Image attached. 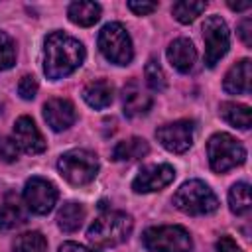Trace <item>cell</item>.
Instances as JSON below:
<instances>
[{
    "label": "cell",
    "instance_id": "6da1fadb",
    "mask_svg": "<svg viewBox=\"0 0 252 252\" xmlns=\"http://www.w3.org/2000/svg\"><path fill=\"white\" fill-rule=\"evenodd\" d=\"M85 61V47L79 39L51 32L43 41V73L51 81H59L77 71Z\"/></svg>",
    "mask_w": 252,
    "mask_h": 252
},
{
    "label": "cell",
    "instance_id": "7a4b0ae2",
    "mask_svg": "<svg viewBox=\"0 0 252 252\" xmlns=\"http://www.w3.org/2000/svg\"><path fill=\"white\" fill-rule=\"evenodd\" d=\"M134 220L122 211H106L98 215L87 228V238L96 248H112L128 240L132 234Z\"/></svg>",
    "mask_w": 252,
    "mask_h": 252
},
{
    "label": "cell",
    "instance_id": "3957f363",
    "mask_svg": "<svg viewBox=\"0 0 252 252\" xmlns=\"http://www.w3.org/2000/svg\"><path fill=\"white\" fill-rule=\"evenodd\" d=\"M173 205L191 217L199 215H211L219 209V199L213 193V189L201 181V179H189L185 181L173 195Z\"/></svg>",
    "mask_w": 252,
    "mask_h": 252
},
{
    "label": "cell",
    "instance_id": "277c9868",
    "mask_svg": "<svg viewBox=\"0 0 252 252\" xmlns=\"http://www.w3.org/2000/svg\"><path fill=\"white\" fill-rule=\"evenodd\" d=\"M207 158L215 173H224L244 163L246 150L234 136L226 132H219V134H213L207 142Z\"/></svg>",
    "mask_w": 252,
    "mask_h": 252
},
{
    "label": "cell",
    "instance_id": "5b68a950",
    "mask_svg": "<svg viewBox=\"0 0 252 252\" xmlns=\"http://www.w3.org/2000/svg\"><path fill=\"white\" fill-rule=\"evenodd\" d=\"M57 169L61 173V177L71 183V185H89L96 173H98V159L93 152L77 148V150H69L65 152L59 161H57Z\"/></svg>",
    "mask_w": 252,
    "mask_h": 252
},
{
    "label": "cell",
    "instance_id": "8992f818",
    "mask_svg": "<svg viewBox=\"0 0 252 252\" xmlns=\"http://www.w3.org/2000/svg\"><path fill=\"white\" fill-rule=\"evenodd\" d=\"M142 242L150 252H191V234L179 224L150 226L142 234Z\"/></svg>",
    "mask_w": 252,
    "mask_h": 252
},
{
    "label": "cell",
    "instance_id": "52a82bcc",
    "mask_svg": "<svg viewBox=\"0 0 252 252\" xmlns=\"http://www.w3.org/2000/svg\"><path fill=\"white\" fill-rule=\"evenodd\" d=\"M98 49L114 65H128L134 57L132 39L118 22H110L98 32Z\"/></svg>",
    "mask_w": 252,
    "mask_h": 252
},
{
    "label": "cell",
    "instance_id": "ba28073f",
    "mask_svg": "<svg viewBox=\"0 0 252 252\" xmlns=\"http://www.w3.org/2000/svg\"><path fill=\"white\" fill-rule=\"evenodd\" d=\"M203 41H205V65L215 67L228 51L230 33L228 26L220 16H209L203 22Z\"/></svg>",
    "mask_w": 252,
    "mask_h": 252
},
{
    "label": "cell",
    "instance_id": "9c48e42d",
    "mask_svg": "<svg viewBox=\"0 0 252 252\" xmlns=\"http://www.w3.org/2000/svg\"><path fill=\"white\" fill-rule=\"evenodd\" d=\"M57 187L43 177H30L24 187V203L35 215H47L57 203Z\"/></svg>",
    "mask_w": 252,
    "mask_h": 252
},
{
    "label": "cell",
    "instance_id": "30bf717a",
    "mask_svg": "<svg viewBox=\"0 0 252 252\" xmlns=\"http://www.w3.org/2000/svg\"><path fill=\"white\" fill-rule=\"evenodd\" d=\"M193 132H195L193 120H175L159 126L156 130V138L167 152L183 154L193 144Z\"/></svg>",
    "mask_w": 252,
    "mask_h": 252
},
{
    "label": "cell",
    "instance_id": "8fae6325",
    "mask_svg": "<svg viewBox=\"0 0 252 252\" xmlns=\"http://www.w3.org/2000/svg\"><path fill=\"white\" fill-rule=\"evenodd\" d=\"M173 179H175V169L169 163L146 165L134 177L132 189H134V193H154V191L167 187Z\"/></svg>",
    "mask_w": 252,
    "mask_h": 252
},
{
    "label": "cell",
    "instance_id": "7c38bea8",
    "mask_svg": "<svg viewBox=\"0 0 252 252\" xmlns=\"http://www.w3.org/2000/svg\"><path fill=\"white\" fill-rule=\"evenodd\" d=\"M14 142L26 154H41L45 150V140L30 116H20L14 124Z\"/></svg>",
    "mask_w": 252,
    "mask_h": 252
},
{
    "label": "cell",
    "instance_id": "4fadbf2b",
    "mask_svg": "<svg viewBox=\"0 0 252 252\" xmlns=\"http://www.w3.org/2000/svg\"><path fill=\"white\" fill-rule=\"evenodd\" d=\"M43 118L47 122V126L53 132H63L69 126H73L77 112L71 100L67 98H49L43 104Z\"/></svg>",
    "mask_w": 252,
    "mask_h": 252
},
{
    "label": "cell",
    "instance_id": "5bb4252c",
    "mask_svg": "<svg viewBox=\"0 0 252 252\" xmlns=\"http://www.w3.org/2000/svg\"><path fill=\"white\" fill-rule=\"evenodd\" d=\"M122 108L128 118L142 116L152 108V96L142 91V87L136 79H132L122 89Z\"/></svg>",
    "mask_w": 252,
    "mask_h": 252
},
{
    "label": "cell",
    "instance_id": "9a60e30c",
    "mask_svg": "<svg viewBox=\"0 0 252 252\" xmlns=\"http://www.w3.org/2000/svg\"><path fill=\"white\" fill-rule=\"evenodd\" d=\"M250 79H252V61L240 59L234 63L222 81V89L228 94H248L250 93Z\"/></svg>",
    "mask_w": 252,
    "mask_h": 252
},
{
    "label": "cell",
    "instance_id": "2e32d148",
    "mask_svg": "<svg viewBox=\"0 0 252 252\" xmlns=\"http://www.w3.org/2000/svg\"><path fill=\"white\" fill-rule=\"evenodd\" d=\"M167 59L179 73H189L197 61V49L187 37H177L167 47Z\"/></svg>",
    "mask_w": 252,
    "mask_h": 252
},
{
    "label": "cell",
    "instance_id": "e0dca14e",
    "mask_svg": "<svg viewBox=\"0 0 252 252\" xmlns=\"http://www.w3.org/2000/svg\"><path fill=\"white\" fill-rule=\"evenodd\" d=\"M26 219H28V213H26L20 197L14 193H8L0 207V232H8V230L24 224Z\"/></svg>",
    "mask_w": 252,
    "mask_h": 252
},
{
    "label": "cell",
    "instance_id": "ac0fdd59",
    "mask_svg": "<svg viewBox=\"0 0 252 252\" xmlns=\"http://www.w3.org/2000/svg\"><path fill=\"white\" fill-rule=\"evenodd\" d=\"M83 98L85 102L91 106V108H106L112 98H114V87L112 83H108L106 79H96V81H91L85 89H83Z\"/></svg>",
    "mask_w": 252,
    "mask_h": 252
},
{
    "label": "cell",
    "instance_id": "d6986e66",
    "mask_svg": "<svg viewBox=\"0 0 252 252\" xmlns=\"http://www.w3.org/2000/svg\"><path fill=\"white\" fill-rule=\"evenodd\" d=\"M67 16L75 26L89 28L100 20V6L96 2H87V0L71 2L67 8Z\"/></svg>",
    "mask_w": 252,
    "mask_h": 252
},
{
    "label": "cell",
    "instance_id": "ffe728a7",
    "mask_svg": "<svg viewBox=\"0 0 252 252\" xmlns=\"http://www.w3.org/2000/svg\"><path fill=\"white\" fill-rule=\"evenodd\" d=\"M150 152V144L144 140V138H128V140H122L114 146L112 150V159L114 161H136V159H142L144 156H148Z\"/></svg>",
    "mask_w": 252,
    "mask_h": 252
},
{
    "label": "cell",
    "instance_id": "44dd1931",
    "mask_svg": "<svg viewBox=\"0 0 252 252\" xmlns=\"http://www.w3.org/2000/svg\"><path fill=\"white\" fill-rule=\"evenodd\" d=\"M85 207L81 203H65L59 213H57V226L63 230V232H75L81 228L83 220H85Z\"/></svg>",
    "mask_w": 252,
    "mask_h": 252
},
{
    "label": "cell",
    "instance_id": "7402d4cb",
    "mask_svg": "<svg viewBox=\"0 0 252 252\" xmlns=\"http://www.w3.org/2000/svg\"><path fill=\"white\" fill-rule=\"evenodd\" d=\"M220 116L234 128L240 130H248L252 124V112L248 104H240V102H222L220 104Z\"/></svg>",
    "mask_w": 252,
    "mask_h": 252
},
{
    "label": "cell",
    "instance_id": "603a6c76",
    "mask_svg": "<svg viewBox=\"0 0 252 252\" xmlns=\"http://www.w3.org/2000/svg\"><path fill=\"white\" fill-rule=\"evenodd\" d=\"M207 8V2H199V0H179L171 6V14L179 24H191L197 20V16H201Z\"/></svg>",
    "mask_w": 252,
    "mask_h": 252
},
{
    "label": "cell",
    "instance_id": "cb8c5ba5",
    "mask_svg": "<svg viewBox=\"0 0 252 252\" xmlns=\"http://www.w3.org/2000/svg\"><path fill=\"white\" fill-rule=\"evenodd\" d=\"M228 207L234 215H246L252 207L250 203V185L244 181H238L228 191Z\"/></svg>",
    "mask_w": 252,
    "mask_h": 252
},
{
    "label": "cell",
    "instance_id": "d4e9b609",
    "mask_svg": "<svg viewBox=\"0 0 252 252\" xmlns=\"http://www.w3.org/2000/svg\"><path fill=\"white\" fill-rule=\"evenodd\" d=\"M12 248H14V252H45L47 240L41 232L30 230V232H22L20 236H16Z\"/></svg>",
    "mask_w": 252,
    "mask_h": 252
},
{
    "label": "cell",
    "instance_id": "484cf974",
    "mask_svg": "<svg viewBox=\"0 0 252 252\" xmlns=\"http://www.w3.org/2000/svg\"><path fill=\"white\" fill-rule=\"evenodd\" d=\"M144 77H146V83H148V87L152 89V91H156V93H161V91H165V87H167V81H165V73H163V69H161V65L152 57L148 63H146V69H144Z\"/></svg>",
    "mask_w": 252,
    "mask_h": 252
},
{
    "label": "cell",
    "instance_id": "4316f807",
    "mask_svg": "<svg viewBox=\"0 0 252 252\" xmlns=\"http://www.w3.org/2000/svg\"><path fill=\"white\" fill-rule=\"evenodd\" d=\"M14 63H16V43L6 32H0V71L10 69Z\"/></svg>",
    "mask_w": 252,
    "mask_h": 252
},
{
    "label": "cell",
    "instance_id": "83f0119b",
    "mask_svg": "<svg viewBox=\"0 0 252 252\" xmlns=\"http://www.w3.org/2000/svg\"><path fill=\"white\" fill-rule=\"evenodd\" d=\"M18 146L14 142V138L8 136H0V161L4 163H12L18 159Z\"/></svg>",
    "mask_w": 252,
    "mask_h": 252
},
{
    "label": "cell",
    "instance_id": "f1b7e54d",
    "mask_svg": "<svg viewBox=\"0 0 252 252\" xmlns=\"http://www.w3.org/2000/svg\"><path fill=\"white\" fill-rule=\"evenodd\" d=\"M18 94L24 98V100H32L35 94H37V81L33 75H24L18 83Z\"/></svg>",
    "mask_w": 252,
    "mask_h": 252
},
{
    "label": "cell",
    "instance_id": "f546056e",
    "mask_svg": "<svg viewBox=\"0 0 252 252\" xmlns=\"http://www.w3.org/2000/svg\"><path fill=\"white\" fill-rule=\"evenodd\" d=\"M128 8H130L136 16H148V14H152L154 10H158V4H156V2H136V0H130V2H128Z\"/></svg>",
    "mask_w": 252,
    "mask_h": 252
},
{
    "label": "cell",
    "instance_id": "4dcf8cb0",
    "mask_svg": "<svg viewBox=\"0 0 252 252\" xmlns=\"http://www.w3.org/2000/svg\"><path fill=\"white\" fill-rule=\"evenodd\" d=\"M217 252H244L230 236H220L219 238V242H217Z\"/></svg>",
    "mask_w": 252,
    "mask_h": 252
},
{
    "label": "cell",
    "instance_id": "1f68e13d",
    "mask_svg": "<svg viewBox=\"0 0 252 252\" xmlns=\"http://www.w3.org/2000/svg\"><path fill=\"white\" fill-rule=\"evenodd\" d=\"M250 32H252V22H250V18H246V20H242L240 24H238V35H240V39L244 41V45H252V35H250Z\"/></svg>",
    "mask_w": 252,
    "mask_h": 252
},
{
    "label": "cell",
    "instance_id": "d6a6232c",
    "mask_svg": "<svg viewBox=\"0 0 252 252\" xmlns=\"http://www.w3.org/2000/svg\"><path fill=\"white\" fill-rule=\"evenodd\" d=\"M59 252H96V250H91V248L77 244V242H63L59 246Z\"/></svg>",
    "mask_w": 252,
    "mask_h": 252
},
{
    "label": "cell",
    "instance_id": "836d02e7",
    "mask_svg": "<svg viewBox=\"0 0 252 252\" xmlns=\"http://www.w3.org/2000/svg\"><path fill=\"white\" fill-rule=\"evenodd\" d=\"M228 8L234 10V12H242V10L250 8V2H228Z\"/></svg>",
    "mask_w": 252,
    "mask_h": 252
}]
</instances>
